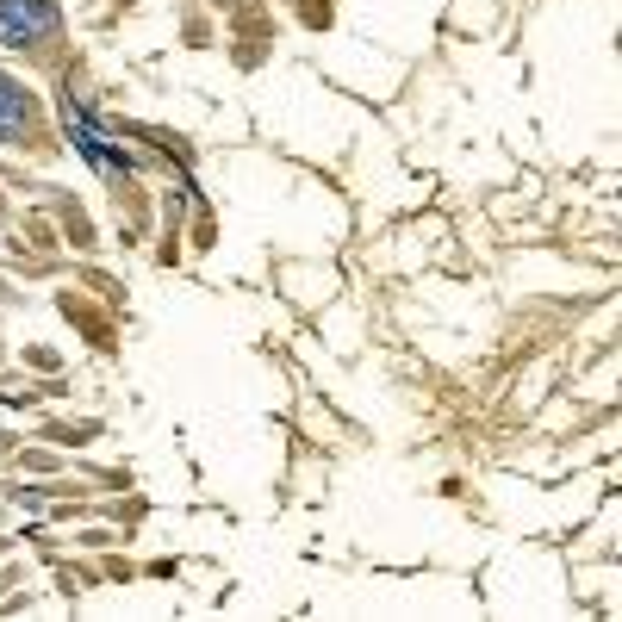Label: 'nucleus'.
<instances>
[{
	"instance_id": "f257e3e1",
	"label": "nucleus",
	"mask_w": 622,
	"mask_h": 622,
	"mask_svg": "<svg viewBox=\"0 0 622 622\" xmlns=\"http://www.w3.org/2000/svg\"><path fill=\"white\" fill-rule=\"evenodd\" d=\"M56 32V0H0V44L25 50Z\"/></svg>"
},
{
	"instance_id": "f03ea898",
	"label": "nucleus",
	"mask_w": 622,
	"mask_h": 622,
	"mask_svg": "<svg viewBox=\"0 0 622 622\" xmlns=\"http://www.w3.org/2000/svg\"><path fill=\"white\" fill-rule=\"evenodd\" d=\"M25 125H32V94L13 75H0V137H19Z\"/></svg>"
}]
</instances>
